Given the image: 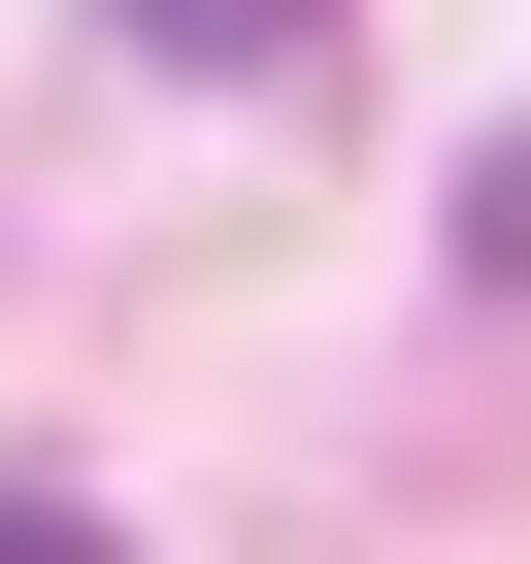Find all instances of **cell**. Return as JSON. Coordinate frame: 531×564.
<instances>
[{"instance_id":"cell-3","label":"cell","mask_w":531,"mask_h":564,"mask_svg":"<svg viewBox=\"0 0 531 564\" xmlns=\"http://www.w3.org/2000/svg\"><path fill=\"white\" fill-rule=\"evenodd\" d=\"M0 564H100V531H67V498H0Z\"/></svg>"},{"instance_id":"cell-2","label":"cell","mask_w":531,"mask_h":564,"mask_svg":"<svg viewBox=\"0 0 531 564\" xmlns=\"http://www.w3.org/2000/svg\"><path fill=\"white\" fill-rule=\"evenodd\" d=\"M432 232H465V300H531V133H498V166H465Z\"/></svg>"},{"instance_id":"cell-1","label":"cell","mask_w":531,"mask_h":564,"mask_svg":"<svg viewBox=\"0 0 531 564\" xmlns=\"http://www.w3.org/2000/svg\"><path fill=\"white\" fill-rule=\"evenodd\" d=\"M100 34H133V67H300L333 0H100Z\"/></svg>"}]
</instances>
